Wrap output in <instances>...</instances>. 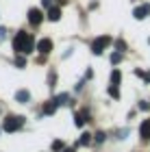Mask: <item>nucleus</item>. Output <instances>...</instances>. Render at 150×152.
<instances>
[{"label":"nucleus","instance_id":"obj_10","mask_svg":"<svg viewBox=\"0 0 150 152\" xmlns=\"http://www.w3.org/2000/svg\"><path fill=\"white\" fill-rule=\"evenodd\" d=\"M87 115H89L87 111H83V113H76V115H74V124H76V126L80 128V126L85 124V117H87Z\"/></svg>","mask_w":150,"mask_h":152},{"label":"nucleus","instance_id":"obj_4","mask_svg":"<svg viewBox=\"0 0 150 152\" xmlns=\"http://www.w3.org/2000/svg\"><path fill=\"white\" fill-rule=\"evenodd\" d=\"M133 15H135V20H144V18H148V15H150V4H139V7H135Z\"/></svg>","mask_w":150,"mask_h":152},{"label":"nucleus","instance_id":"obj_8","mask_svg":"<svg viewBox=\"0 0 150 152\" xmlns=\"http://www.w3.org/2000/svg\"><path fill=\"white\" fill-rule=\"evenodd\" d=\"M15 100L20 102V104H26V102H29V100H31V94H29V91H26V89H20V91L15 94Z\"/></svg>","mask_w":150,"mask_h":152},{"label":"nucleus","instance_id":"obj_14","mask_svg":"<svg viewBox=\"0 0 150 152\" xmlns=\"http://www.w3.org/2000/svg\"><path fill=\"white\" fill-rule=\"evenodd\" d=\"M78 143H80V146H89V143H91V135H89V133H83Z\"/></svg>","mask_w":150,"mask_h":152},{"label":"nucleus","instance_id":"obj_11","mask_svg":"<svg viewBox=\"0 0 150 152\" xmlns=\"http://www.w3.org/2000/svg\"><path fill=\"white\" fill-rule=\"evenodd\" d=\"M54 109H57V102L52 100V102H48V104L44 107V115H52V113H54Z\"/></svg>","mask_w":150,"mask_h":152},{"label":"nucleus","instance_id":"obj_21","mask_svg":"<svg viewBox=\"0 0 150 152\" xmlns=\"http://www.w3.org/2000/svg\"><path fill=\"white\" fill-rule=\"evenodd\" d=\"M42 4L46 7V9H50V7H52V4H50V0H42Z\"/></svg>","mask_w":150,"mask_h":152},{"label":"nucleus","instance_id":"obj_6","mask_svg":"<svg viewBox=\"0 0 150 152\" xmlns=\"http://www.w3.org/2000/svg\"><path fill=\"white\" fill-rule=\"evenodd\" d=\"M50 50H52V41H50V39H39V41H37V52L48 54Z\"/></svg>","mask_w":150,"mask_h":152},{"label":"nucleus","instance_id":"obj_19","mask_svg":"<svg viewBox=\"0 0 150 152\" xmlns=\"http://www.w3.org/2000/svg\"><path fill=\"white\" fill-rule=\"evenodd\" d=\"M94 137H96V141H98V143H102V141H105V133H96Z\"/></svg>","mask_w":150,"mask_h":152},{"label":"nucleus","instance_id":"obj_22","mask_svg":"<svg viewBox=\"0 0 150 152\" xmlns=\"http://www.w3.org/2000/svg\"><path fill=\"white\" fill-rule=\"evenodd\" d=\"M61 152H74V148H63Z\"/></svg>","mask_w":150,"mask_h":152},{"label":"nucleus","instance_id":"obj_20","mask_svg":"<svg viewBox=\"0 0 150 152\" xmlns=\"http://www.w3.org/2000/svg\"><path fill=\"white\" fill-rule=\"evenodd\" d=\"M148 109H150L148 102H139V111H148Z\"/></svg>","mask_w":150,"mask_h":152},{"label":"nucleus","instance_id":"obj_18","mask_svg":"<svg viewBox=\"0 0 150 152\" xmlns=\"http://www.w3.org/2000/svg\"><path fill=\"white\" fill-rule=\"evenodd\" d=\"M15 65H18V67H24V65H26V59H24V57H18V59H15Z\"/></svg>","mask_w":150,"mask_h":152},{"label":"nucleus","instance_id":"obj_17","mask_svg":"<svg viewBox=\"0 0 150 152\" xmlns=\"http://www.w3.org/2000/svg\"><path fill=\"white\" fill-rule=\"evenodd\" d=\"M63 148H65V146H63V141H59V139H57V141H52V150H54V152H59V150H63Z\"/></svg>","mask_w":150,"mask_h":152},{"label":"nucleus","instance_id":"obj_2","mask_svg":"<svg viewBox=\"0 0 150 152\" xmlns=\"http://www.w3.org/2000/svg\"><path fill=\"white\" fill-rule=\"evenodd\" d=\"M22 126H24V117L22 115H9L4 120V124H2V128L7 133H15V130H20Z\"/></svg>","mask_w":150,"mask_h":152},{"label":"nucleus","instance_id":"obj_12","mask_svg":"<svg viewBox=\"0 0 150 152\" xmlns=\"http://www.w3.org/2000/svg\"><path fill=\"white\" fill-rule=\"evenodd\" d=\"M67 100H70V96H67V94H59L57 98H54V102H57V107H59V104H67Z\"/></svg>","mask_w":150,"mask_h":152},{"label":"nucleus","instance_id":"obj_1","mask_svg":"<svg viewBox=\"0 0 150 152\" xmlns=\"http://www.w3.org/2000/svg\"><path fill=\"white\" fill-rule=\"evenodd\" d=\"M13 50L18 54H29V52L35 50V41H33L31 35H26L24 31H20L15 35V39H13Z\"/></svg>","mask_w":150,"mask_h":152},{"label":"nucleus","instance_id":"obj_7","mask_svg":"<svg viewBox=\"0 0 150 152\" xmlns=\"http://www.w3.org/2000/svg\"><path fill=\"white\" fill-rule=\"evenodd\" d=\"M139 137L141 139H150V120H144L139 126Z\"/></svg>","mask_w":150,"mask_h":152},{"label":"nucleus","instance_id":"obj_13","mask_svg":"<svg viewBox=\"0 0 150 152\" xmlns=\"http://www.w3.org/2000/svg\"><path fill=\"white\" fill-rule=\"evenodd\" d=\"M120 78H122L120 70H113V72H111V85H120Z\"/></svg>","mask_w":150,"mask_h":152},{"label":"nucleus","instance_id":"obj_15","mask_svg":"<svg viewBox=\"0 0 150 152\" xmlns=\"http://www.w3.org/2000/svg\"><path fill=\"white\" fill-rule=\"evenodd\" d=\"M109 94H111L113 98H120V89H118V85H111V87H109Z\"/></svg>","mask_w":150,"mask_h":152},{"label":"nucleus","instance_id":"obj_9","mask_svg":"<svg viewBox=\"0 0 150 152\" xmlns=\"http://www.w3.org/2000/svg\"><path fill=\"white\" fill-rule=\"evenodd\" d=\"M59 18H61V9H59V7H50V9H48V20L57 22Z\"/></svg>","mask_w":150,"mask_h":152},{"label":"nucleus","instance_id":"obj_5","mask_svg":"<svg viewBox=\"0 0 150 152\" xmlns=\"http://www.w3.org/2000/svg\"><path fill=\"white\" fill-rule=\"evenodd\" d=\"M42 20H44V15H42V11H39V9H31L29 11V22L33 26H39V24H42Z\"/></svg>","mask_w":150,"mask_h":152},{"label":"nucleus","instance_id":"obj_3","mask_svg":"<svg viewBox=\"0 0 150 152\" xmlns=\"http://www.w3.org/2000/svg\"><path fill=\"white\" fill-rule=\"evenodd\" d=\"M109 44H111V37H109V35H102V37H98V39H94L91 52H94V54H102V52L109 48Z\"/></svg>","mask_w":150,"mask_h":152},{"label":"nucleus","instance_id":"obj_16","mask_svg":"<svg viewBox=\"0 0 150 152\" xmlns=\"http://www.w3.org/2000/svg\"><path fill=\"white\" fill-rule=\"evenodd\" d=\"M120 61H122V52H113L111 54V63L115 65V63H120Z\"/></svg>","mask_w":150,"mask_h":152}]
</instances>
